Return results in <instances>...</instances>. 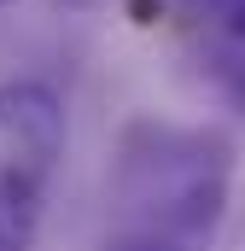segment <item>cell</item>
I'll return each mask as SVG.
<instances>
[{
    "label": "cell",
    "instance_id": "6da1fadb",
    "mask_svg": "<svg viewBox=\"0 0 245 251\" xmlns=\"http://www.w3.org/2000/svg\"><path fill=\"white\" fill-rule=\"evenodd\" d=\"M228 181H234V146L216 128L134 117L117 134L111 158L117 228H152L210 246L228 210Z\"/></svg>",
    "mask_w": 245,
    "mask_h": 251
},
{
    "label": "cell",
    "instance_id": "7a4b0ae2",
    "mask_svg": "<svg viewBox=\"0 0 245 251\" xmlns=\"http://www.w3.org/2000/svg\"><path fill=\"white\" fill-rule=\"evenodd\" d=\"M64 140H70L64 94L41 76H6L0 82V251L35 246Z\"/></svg>",
    "mask_w": 245,
    "mask_h": 251
},
{
    "label": "cell",
    "instance_id": "3957f363",
    "mask_svg": "<svg viewBox=\"0 0 245 251\" xmlns=\"http://www.w3.org/2000/svg\"><path fill=\"white\" fill-rule=\"evenodd\" d=\"M198 47L245 59V0H198Z\"/></svg>",
    "mask_w": 245,
    "mask_h": 251
},
{
    "label": "cell",
    "instance_id": "277c9868",
    "mask_svg": "<svg viewBox=\"0 0 245 251\" xmlns=\"http://www.w3.org/2000/svg\"><path fill=\"white\" fill-rule=\"evenodd\" d=\"M99 251H204V246L175 240V234H152V228H111Z\"/></svg>",
    "mask_w": 245,
    "mask_h": 251
},
{
    "label": "cell",
    "instance_id": "5b68a950",
    "mask_svg": "<svg viewBox=\"0 0 245 251\" xmlns=\"http://www.w3.org/2000/svg\"><path fill=\"white\" fill-rule=\"evenodd\" d=\"M0 6H12V0H0Z\"/></svg>",
    "mask_w": 245,
    "mask_h": 251
}]
</instances>
